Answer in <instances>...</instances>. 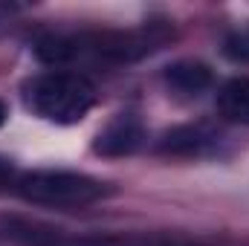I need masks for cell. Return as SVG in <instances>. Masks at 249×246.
<instances>
[{
  "mask_svg": "<svg viewBox=\"0 0 249 246\" xmlns=\"http://www.w3.org/2000/svg\"><path fill=\"white\" fill-rule=\"evenodd\" d=\"M217 110L223 119L238 124H249V78H229L217 93Z\"/></svg>",
  "mask_w": 249,
  "mask_h": 246,
  "instance_id": "obj_7",
  "label": "cell"
},
{
  "mask_svg": "<svg viewBox=\"0 0 249 246\" xmlns=\"http://www.w3.org/2000/svg\"><path fill=\"white\" fill-rule=\"evenodd\" d=\"M26 105L47 122L75 124L96 105V87L87 75L72 70H53L26 84Z\"/></svg>",
  "mask_w": 249,
  "mask_h": 246,
  "instance_id": "obj_2",
  "label": "cell"
},
{
  "mask_svg": "<svg viewBox=\"0 0 249 246\" xmlns=\"http://www.w3.org/2000/svg\"><path fill=\"white\" fill-rule=\"evenodd\" d=\"M12 180H15V165L6 157H0V188H6Z\"/></svg>",
  "mask_w": 249,
  "mask_h": 246,
  "instance_id": "obj_9",
  "label": "cell"
},
{
  "mask_svg": "<svg viewBox=\"0 0 249 246\" xmlns=\"http://www.w3.org/2000/svg\"><path fill=\"white\" fill-rule=\"evenodd\" d=\"M6 116H9V110H6V105H3V102H0V124L6 122Z\"/></svg>",
  "mask_w": 249,
  "mask_h": 246,
  "instance_id": "obj_10",
  "label": "cell"
},
{
  "mask_svg": "<svg viewBox=\"0 0 249 246\" xmlns=\"http://www.w3.org/2000/svg\"><path fill=\"white\" fill-rule=\"evenodd\" d=\"M165 38L168 32L160 26L130 29V32L107 29V32H81V35H50L38 41L35 53L44 64H127L154 53Z\"/></svg>",
  "mask_w": 249,
  "mask_h": 246,
  "instance_id": "obj_1",
  "label": "cell"
},
{
  "mask_svg": "<svg viewBox=\"0 0 249 246\" xmlns=\"http://www.w3.org/2000/svg\"><path fill=\"white\" fill-rule=\"evenodd\" d=\"M226 53H229L232 58H249V32L232 35L229 44H226Z\"/></svg>",
  "mask_w": 249,
  "mask_h": 246,
  "instance_id": "obj_8",
  "label": "cell"
},
{
  "mask_svg": "<svg viewBox=\"0 0 249 246\" xmlns=\"http://www.w3.org/2000/svg\"><path fill=\"white\" fill-rule=\"evenodd\" d=\"M165 84L180 96H197L212 84V70L203 61H177L165 70Z\"/></svg>",
  "mask_w": 249,
  "mask_h": 246,
  "instance_id": "obj_6",
  "label": "cell"
},
{
  "mask_svg": "<svg viewBox=\"0 0 249 246\" xmlns=\"http://www.w3.org/2000/svg\"><path fill=\"white\" fill-rule=\"evenodd\" d=\"M18 191L23 200L53 209L90 206L107 194L105 183L75 171H26L18 177Z\"/></svg>",
  "mask_w": 249,
  "mask_h": 246,
  "instance_id": "obj_3",
  "label": "cell"
},
{
  "mask_svg": "<svg viewBox=\"0 0 249 246\" xmlns=\"http://www.w3.org/2000/svg\"><path fill=\"white\" fill-rule=\"evenodd\" d=\"M145 142V127L136 113H119L105 124L93 142V151L102 157H127Z\"/></svg>",
  "mask_w": 249,
  "mask_h": 246,
  "instance_id": "obj_4",
  "label": "cell"
},
{
  "mask_svg": "<svg viewBox=\"0 0 249 246\" xmlns=\"http://www.w3.org/2000/svg\"><path fill=\"white\" fill-rule=\"evenodd\" d=\"M217 142H220V133L209 124H180L160 139V151L174 157H200L214 151Z\"/></svg>",
  "mask_w": 249,
  "mask_h": 246,
  "instance_id": "obj_5",
  "label": "cell"
}]
</instances>
